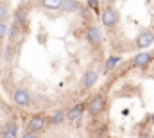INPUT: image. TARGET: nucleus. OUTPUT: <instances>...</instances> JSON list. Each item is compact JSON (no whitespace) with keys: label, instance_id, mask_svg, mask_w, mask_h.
I'll list each match as a JSON object with an SVG mask.
<instances>
[{"label":"nucleus","instance_id":"obj_1","mask_svg":"<svg viewBox=\"0 0 154 138\" xmlns=\"http://www.w3.org/2000/svg\"><path fill=\"white\" fill-rule=\"evenodd\" d=\"M86 109H88V113H90L91 117L100 115V113L106 109V97H104V95H95V97H91V101L86 104Z\"/></svg>","mask_w":154,"mask_h":138},{"label":"nucleus","instance_id":"obj_2","mask_svg":"<svg viewBox=\"0 0 154 138\" xmlns=\"http://www.w3.org/2000/svg\"><path fill=\"white\" fill-rule=\"evenodd\" d=\"M118 13H116L113 7H104L102 9V14H100V20H102V25L104 27H115L116 24H118Z\"/></svg>","mask_w":154,"mask_h":138},{"label":"nucleus","instance_id":"obj_3","mask_svg":"<svg viewBox=\"0 0 154 138\" xmlns=\"http://www.w3.org/2000/svg\"><path fill=\"white\" fill-rule=\"evenodd\" d=\"M31 93L25 90V88H18V90H14V93H13V102L16 104L18 108H27V106H31Z\"/></svg>","mask_w":154,"mask_h":138},{"label":"nucleus","instance_id":"obj_4","mask_svg":"<svg viewBox=\"0 0 154 138\" xmlns=\"http://www.w3.org/2000/svg\"><path fill=\"white\" fill-rule=\"evenodd\" d=\"M45 124H47V117H43V115H34V117H31L29 122H27V131L38 133V131H41V129L45 127Z\"/></svg>","mask_w":154,"mask_h":138},{"label":"nucleus","instance_id":"obj_5","mask_svg":"<svg viewBox=\"0 0 154 138\" xmlns=\"http://www.w3.org/2000/svg\"><path fill=\"white\" fill-rule=\"evenodd\" d=\"M154 43V33L152 31H143L136 36V47L138 49H147Z\"/></svg>","mask_w":154,"mask_h":138},{"label":"nucleus","instance_id":"obj_6","mask_svg":"<svg viewBox=\"0 0 154 138\" xmlns=\"http://www.w3.org/2000/svg\"><path fill=\"white\" fill-rule=\"evenodd\" d=\"M86 38H88V41H90L91 45H100V41H102V33H100L99 27L90 25V27L86 29Z\"/></svg>","mask_w":154,"mask_h":138},{"label":"nucleus","instance_id":"obj_7","mask_svg":"<svg viewBox=\"0 0 154 138\" xmlns=\"http://www.w3.org/2000/svg\"><path fill=\"white\" fill-rule=\"evenodd\" d=\"M84 108H86V104L79 102L75 106H72L70 108V111L66 113V120H70V122H77L81 117H82V111H84Z\"/></svg>","mask_w":154,"mask_h":138},{"label":"nucleus","instance_id":"obj_8","mask_svg":"<svg viewBox=\"0 0 154 138\" xmlns=\"http://www.w3.org/2000/svg\"><path fill=\"white\" fill-rule=\"evenodd\" d=\"M97 81H99V74H97L95 70H88V72L84 74V77H82V86H84L86 90H90V88H93V86L97 84Z\"/></svg>","mask_w":154,"mask_h":138},{"label":"nucleus","instance_id":"obj_9","mask_svg":"<svg viewBox=\"0 0 154 138\" xmlns=\"http://www.w3.org/2000/svg\"><path fill=\"white\" fill-rule=\"evenodd\" d=\"M151 61H152V56H151L149 52H140V54H136V56H134L133 65H134V67H138V68H142V67H147Z\"/></svg>","mask_w":154,"mask_h":138},{"label":"nucleus","instance_id":"obj_10","mask_svg":"<svg viewBox=\"0 0 154 138\" xmlns=\"http://www.w3.org/2000/svg\"><path fill=\"white\" fill-rule=\"evenodd\" d=\"M81 5H82V4H81L79 0H63L59 9H63L65 13H77V11L81 9Z\"/></svg>","mask_w":154,"mask_h":138},{"label":"nucleus","instance_id":"obj_11","mask_svg":"<svg viewBox=\"0 0 154 138\" xmlns=\"http://www.w3.org/2000/svg\"><path fill=\"white\" fill-rule=\"evenodd\" d=\"M20 36H22V27H20L18 24H13V25L9 27V33H7L9 41H11V43H16V41L20 39Z\"/></svg>","mask_w":154,"mask_h":138},{"label":"nucleus","instance_id":"obj_12","mask_svg":"<svg viewBox=\"0 0 154 138\" xmlns=\"http://www.w3.org/2000/svg\"><path fill=\"white\" fill-rule=\"evenodd\" d=\"M16 133H18L16 124H14V122H9V124L5 126V129H4V135H2V138H16Z\"/></svg>","mask_w":154,"mask_h":138},{"label":"nucleus","instance_id":"obj_13","mask_svg":"<svg viewBox=\"0 0 154 138\" xmlns=\"http://www.w3.org/2000/svg\"><path fill=\"white\" fill-rule=\"evenodd\" d=\"M65 118H66V113H65L63 109H57V111L50 117V120H48V122H50V124H54V126H57V124H61Z\"/></svg>","mask_w":154,"mask_h":138},{"label":"nucleus","instance_id":"obj_14","mask_svg":"<svg viewBox=\"0 0 154 138\" xmlns=\"http://www.w3.org/2000/svg\"><path fill=\"white\" fill-rule=\"evenodd\" d=\"M61 2L63 0H41V5L47 7V9H50V11H56V9L61 7Z\"/></svg>","mask_w":154,"mask_h":138},{"label":"nucleus","instance_id":"obj_15","mask_svg":"<svg viewBox=\"0 0 154 138\" xmlns=\"http://www.w3.org/2000/svg\"><path fill=\"white\" fill-rule=\"evenodd\" d=\"M122 59H120V56H111V58H108V61H106V67H104V70L106 72H109V70H113L120 63Z\"/></svg>","mask_w":154,"mask_h":138},{"label":"nucleus","instance_id":"obj_16","mask_svg":"<svg viewBox=\"0 0 154 138\" xmlns=\"http://www.w3.org/2000/svg\"><path fill=\"white\" fill-rule=\"evenodd\" d=\"M25 14H27V13H25V9H22V11L18 9V11H16V14H14V24H18V25H20V24L25 20Z\"/></svg>","mask_w":154,"mask_h":138},{"label":"nucleus","instance_id":"obj_17","mask_svg":"<svg viewBox=\"0 0 154 138\" xmlns=\"http://www.w3.org/2000/svg\"><path fill=\"white\" fill-rule=\"evenodd\" d=\"M9 18V9H7V5H2L0 4V22H5Z\"/></svg>","mask_w":154,"mask_h":138},{"label":"nucleus","instance_id":"obj_18","mask_svg":"<svg viewBox=\"0 0 154 138\" xmlns=\"http://www.w3.org/2000/svg\"><path fill=\"white\" fill-rule=\"evenodd\" d=\"M7 33H9V25L5 22H0V39L7 38Z\"/></svg>","mask_w":154,"mask_h":138},{"label":"nucleus","instance_id":"obj_19","mask_svg":"<svg viewBox=\"0 0 154 138\" xmlns=\"http://www.w3.org/2000/svg\"><path fill=\"white\" fill-rule=\"evenodd\" d=\"M86 5H88V9L97 11V9H99V0H88V2H86Z\"/></svg>","mask_w":154,"mask_h":138},{"label":"nucleus","instance_id":"obj_20","mask_svg":"<svg viewBox=\"0 0 154 138\" xmlns=\"http://www.w3.org/2000/svg\"><path fill=\"white\" fill-rule=\"evenodd\" d=\"M22 138H36V133H31V131H27V133H23Z\"/></svg>","mask_w":154,"mask_h":138}]
</instances>
